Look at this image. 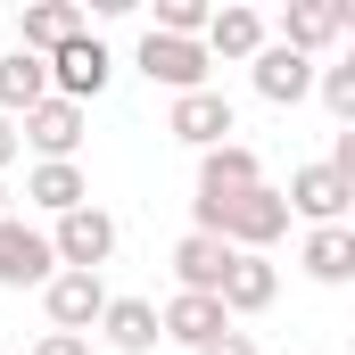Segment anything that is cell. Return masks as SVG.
I'll return each mask as SVG.
<instances>
[{
  "instance_id": "cell-25",
  "label": "cell",
  "mask_w": 355,
  "mask_h": 355,
  "mask_svg": "<svg viewBox=\"0 0 355 355\" xmlns=\"http://www.w3.org/2000/svg\"><path fill=\"white\" fill-rule=\"evenodd\" d=\"M198 355H257V339H248V331H240V322H232V331H223V339H207V347Z\"/></svg>"
},
{
  "instance_id": "cell-8",
  "label": "cell",
  "mask_w": 355,
  "mask_h": 355,
  "mask_svg": "<svg viewBox=\"0 0 355 355\" xmlns=\"http://www.w3.org/2000/svg\"><path fill=\"white\" fill-rule=\"evenodd\" d=\"M50 272H58L50 232H33L25 215H8V223H0V289H42Z\"/></svg>"
},
{
  "instance_id": "cell-6",
  "label": "cell",
  "mask_w": 355,
  "mask_h": 355,
  "mask_svg": "<svg viewBox=\"0 0 355 355\" xmlns=\"http://www.w3.org/2000/svg\"><path fill=\"white\" fill-rule=\"evenodd\" d=\"M132 67H141L149 83H166L174 99H182V91H207V75H215V67H207V50H198V42H174V33H141Z\"/></svg>"
},
{
  "instance_id": "cell-18",
  "label": "cell",
  "mask_w": 355,
  "mask_h": 355,
  "mask_svg": "<svg viewBox=\"0 0 355 355\" xmlns=\"http://www.w3.org/2000/svg\"><path fill=\"white\" fill-rule=\"evenodd\" d=\"M42 99H50V67H42L33 50H17V42H8V50H0V116L17 124V116H25V107H42Z\"/></svg>"
},
{
  "instance_id": "cell-19",
  "label": "cell",
  "mask_w": 355,
  "mask_h": 355,
  "mask_svg": "<svg viewBox=\"0 0 355 355\" xmlns=\"http://www.w3.org/2000/svg\"><path fill=\"white\" fill-rule=\"evenodd\" d=\"M257 182H265V166H257L248 141H223V149L198 157V198H232V190H257Z\"/></svg>"
},
{
  "instance_id": "cell-10",
  "label": "cell",
  "mask_w": 355,
  "mask_h": 355,
  "mask_svg": "<svg viewBox=\"0 0 355 355\" xmlns=\"http://www.w3.org/2000/svg\"><path fill=\"white\" fill-rule=\"evenodd\" d=\"M232 331V314L215 306V297H198V289H174L166 306H157V339H174V347H207V339H223Z\"/></svg>"
},
{
  "instance_id": "cell-1",
  "label": "cell",
  "mask_w": 355,
  "mask_h": 355,
  "mask_svg": "<svg viewBox=\"0 0 355 355\" xmlns=\"http://www.w3.org/2000/svg\"><path fill=\"white\" fill-rule=\"evenodd\" d=\"M190 215H198V232H207V240H223V248H240V257H265L272 240L289 232V207H281V190H272V182L232 190V198H190Z\"/></svg>"
},
{
  "instance_id": "cell-2",
  "label": "cell",
  "mask_w": 355,
  "mask_h": 355,
  "mask_svg": "<svg viewBox=\"0 0 355 355\" xmlns=\"http://www.w3.org/2000/svg\"><path fill=\"white\" fill-rule=\"evenodd\" d=\"M50 99H67V107H83V99H99L107 91V75H116V50L99 42V33H67L50 58Z\"/></svg>"
},
{
  "instance_id": "cell-27",
  "label": "cell",
  "mask_w": 355,
  "mask_h": 355,
  "mask_svg": "<svg viewBox=\"0 0 355 355\" xmlns=\"http://www.w3.org/2000/svg\"><path fill=\"white\" fill-rule=\"evenodd\" d=\"M8 215H17V207H8V182H0V223H8Z\"/></svg>"
},
{
  "instance_id": "cell-9",
  "label": "cell",
  "mask_w": 355,
  "mask_h": 355,
  "mask_svg": "<svg viewBox=\"0 0 355 355\" xmlns=\"http://www.w3.org/2000/svg\"><path fill=\"white\" fill-rule=\"evenodd\" d=\"M281 207H289V215H306V223L322 232V223H347L355 190L331 174V166H297V174H289V190H281Z\"/></svg>"
},
{
  "instance_id": "cell-16",
  "label": "cell",
  "mask_w": 355,
  "mask_h": 355,
  "mask_svg": "<svg viewBox=\"0 0 355 355\" xmlns=\"http://www.w3.org/2000/svg\"><path fill=\"white\" fill-rule=\"evenodd\" d=\"M232 257H240V248H223V240H207V232H182L174 240V281L198 289V297H215L223 272H232Z\"/></svg>"
},
{
  "instance_id": "cell-17",
  "label": "cell",
  "mask_w": 355,
  "mask_h": 355,
  "mask_svg": "<svg viewBox=\"0 0 355 355\" xmlns=\"http://www.w3.org/2000/svg\"><path fill=\"white\" fill-rule=\"evenodd\" d=\"M99 339H107L116 355H157V306H149V297H107Z\"/></svg>"
},
{
  "instance_id": "cell-13",
  "label": "cell",
  "mask_w": 355,
  "mask_h": 355,
  "mask_svg": "<svg viewBox=\"0 0 355 355\" xmlns=\"http://www.w3.org/2000/svg\"><path fill=\"white\" fill-rule=\"evenodd\" d=\"M272 297H281V272H272V257H232V272H223V289H215V306L240 322V314H265Z\"/></svg>"
},
{
  "instance_id": "cell-7",
  "label": "cell",
  "mask_w": 355,
  "mask_h": 355,
  "mask_svg": "<svg viewBox=\"0 0 355 355\" xmlns=\"http://www.w3.org/2000/svg\"><path fill=\"white\" fill-rule=\"evenodd\" d=\"M17 149H33L42 166H75V149H83V107H67V99H42V107H25V124H17Z\"/></svg>"
},
{
  "instance_id": "cell-20",
  "label": "cell",
  "mask_w": 355,
  "mask_h": 355,
  "mask_svg": "<svg viewBox=\"0 0 355 355\" xmlns=\"http://www.w3.org/2000/svg\"><path fill=\"white\" fill-rule=\"evenodd\" d=\"M67 33H83V8H75V0H33V8L17 17V50H33V58H50Z\"/></svg>"
},
{
  "instance_id": "cell-5",
  "label": "cell",
  "mask_w": 355,
  "mask_h": 355,
  "mask_svg": "<svg viewBox=\"0 0 355 355\" xmlns=\"http://www.w3.org/2000/svg\"><path fill=\"white\" fill-rule=\"evenodd\" d=\"M42 306H50V331L91 339L99 314H107V281H99V272H50V281H42Z\"/></svg>"
},
{
  "instance_id": "cell-24",
  "label": "cell",
  "mask_w": 355,
  "mask_h": 355,
  "mask_svg": "<svg viewBox=\"0 0 355 355\" xmlns=\"http://www.w3.org/2000/svg\"><path fill=\"white\" fill-rule=\"evenodd\" d=\"M33 355H91V339H75V331H42Z\"/></svg>"
},
{
  "instance_id": "cell-11",
  "label": "cell",
  "mask_w": 355,
  "mask_h": 355,
  "mask_svg": "<svg viewBox=\"0 0 355 355\" xmlns=\"http://www.w3.org/2000/svg\"><path fill=\"white\" fill-rule=\"evenodd\" d=\"M265 42H272V33H265V17H257V8H240V0H232V8H207V33H198L207 67H215V58H240V67H248Z\"/></svg>"
},
{
  "instance_id": "cell-12",
  "label": "cell",
  "mask_w": 355,
  "mask_h": 355,
  "mask_svg": "<svg viewBox=\"0 0 355 355\" xmlns=\"http://www.w3.org/2000/svg\"><path fill=\"white\" fill-rule=\"evenodd\" d=\"M248 75H257V99H272V107H297V99L314 91V58H297V50L265 42V50L248 58Z\"/></svg>"
},
{
  "instance_id": "cell-22",
  "label": "cell",
  "mask_w": 355,
  "mask_h": 355,
  "mask_svg": "<svg viewBox=\"0 0 355 355\" xmlns=\"http://www.w3.org/2000/svg\"><path fill=\"white\" fill-rule=\"evenodd\" d=\"M149 33H174V42H198L207 33V0H157V25Z\"/></svg>"
},
{
  "instance_id": "cell-15",
  "label": "cell",
  "mask_w": 355,
  "mask_h": 355,
  "mask_svg": "<svg viewBox=\"0 0 355 355\" xmlns=\"http://www.w3.org/2000/svg\"><path fill=\"white\" fill-rule=\"evenodd\" d=\"M297 265H306V281H322V289H347V281H355V232H347V223H322V232H306Z\"/></svg>"
},
{
  "instance_id": "cell-26",
  "label": "cell",
  "mask_w": 355,
  "mask_h": 355,
  "mask_svg": "<svg viewBox=\"0 0 355 355\" xmlns=\"http://www.w3.org/2000/svg\"><path fill=\"white\" fill-rule=\"evenodd\" d=\"M8 166H17V124L0 116V174H8Z\"/></svg>"
},
{
  "instance_id": "cell-23",
  "label": "cell",
  "mask_w": 355,
  "mask_h": 355,
  "mask_svg": "<svg viewBox=\"0 0 355 355\" xmlns=\"http://www.w3.org/2000/svg\"><path fill=\"white\" fill-rule=\"evenodd\" d=\"M314 91H322V107L339 124H355V67H314Z\"/></svg>"
},
{
  "instance_id": "cell-3",
  "label": "cell",
  "mask_w": 355,
  "mask_h": 355,
  "mask_svg": "<svg viewBox=\"0 0 355 355\" xmlns=\"http://www.w3.org/2000/svg\"><path fill=\"white\" fill-rule=\"evenodd\" d=\"M50 257H58V272H99L107 257H116V215H107V207H75V215H58Z\"/></svg>"
},
{
  "instance_id": "cell-4",
  "label": "cell",
  "mask_w": 355,
  "mask_h": 355,
  "mask_svg": "<svg viewBox=\"0 0 355 355\" xmlns=\"http://www.w3.org/2000/svg\"><path fill=\"white\" fill-rule=\"evenodd\" d=\"M166 132H174L182 149H198V157H207V149H223V141L240 132V116H232V99H223V91L207 83V91H182V99H174Z\"/></svg>"
},
{
  "instance_id": "cell-21",
  "label": "cell",
  "mask_w": 355,
  "mask_h": 355,
  "mask_svg": "<svg viewBox=\"0 0 355 355\" xmlns=\"http://www.w3.org/2000/svg\"><path fill=\"white\" fill-rule=\"evenodd\" d=\"M25 198L42 215H75V207H91V182H83V166H33L25 174Z\"/></svg>"
},
{
  "instance_id": "cell-14",
  "label": "cell",
  "mask_w": 355,
  "mask_h": 355,
  "mask_svg": "<svg viewBox=\"0 0 355 355\" xmlns=\"http://www.w3.org/2000/svg\"><path fill=\"white\" fill-rule=\"evenodd\" d=\"M347 33V8L339 0H289L281 8V50H297V58H314L322 42H339Z\"/></svg>"
}]
</instances>
